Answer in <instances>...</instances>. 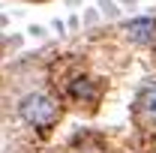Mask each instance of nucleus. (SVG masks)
I'll list each match as a JSON object with an SVG mask.
<instances>
[{
	"mask_svg": "<svg viewBox=\"0 0 156 153\" xmlns=\"http://www.w3.org/2000/svg\"><path fill=\"white\" fill-rule=\"evenodd\" d=\"M138 108L144 114L156 117V81H147L141 90H138Z\"/></svg>",
	"mask_w": 156,
	"mask_h": 153,
	"instance_id": "4",
	"label": "nucleus"
},
{
	"mask_svg": "<svg viewBox=\"0 0 156 153\" xmlns=\"http://www.w3.org/2000/svg\"><path fill=\"white\" fill-rule=\"evenodd\" d=\"M66 90H69V96H72L75 102H81V105H90V102L96 99V84H93V78H75Z\"/></svg>",
	"mask_w": 156,
	"mask_h": 153,
	"instance_id": "3",
	"label": "nucleus"
},
{
	"mask_svg": "<svg viewBox=\"0 0 156 153\" xmlns=\"http://www.w3.org/2000/svg\"><path fill=\"white\" fill-rule=\"evenodd\" d=\"M126 36L138 42V45H147V42H153L156 39V15H144V18H132L126 21Z\"/></svg>",
	"mask_w": 156,
	"mask_h": 153,
	"instance_id": "2",
	"label": "nucleus"
},
{
	"mask_svg": "<svg viewBox=\"0 0 156 153\" xmlns=\"http://www.w3.org/2000/svg\"><path fill=\"white\" fill-rule=\"evenodd\" d=\"M18 114H21V120L30 123L33 129H51L60 120V105H57L54 96L36 90V93H27L18 102Z\"/></svg>",
	"mask_w": 156,
	"mask_h": 153,
	"instance_id": "1",
	"label": "nucleus"
}]
</instances>
